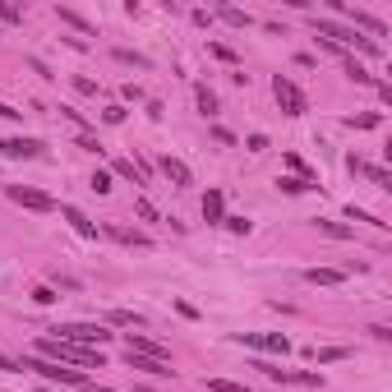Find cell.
<instances>
[{
    "label": "cell",
    "instance_id": "cell-1",
    "mask_svg": "<svg viewBox=\"0 0 392 392\" xmlns=\"http://www.w3.org/2000/svg\"><path fill=\"white\" fill-rule=\"evenodd\" d=\"M51 337H56V342H70V347H88V351H102L106 342H111V332H106L102 323H56Z\"/></svg>",
    "mask_w": 392,
    "mask_h": 392
},
{
    "label": "cell",
    "instance_id": "cell-2",
    "mask_svg": "<svg viewBox=\"0 0 392 392\" xmlns=\"http://www.w3.org/2000/svg\"><path fill=\"white\" fill-rule=\"evenodd\" d=\"M37 351H42V360H70V364H83V369H88V364H97V369H102V351H88V347H70V342H56V337H42V342H37Z\"/></svg>",
    "mask_w": 392,
    "mask_h": 392
},
{
    "label": "cell",
    "instance_id": "cell-3",
    "mask_svg": "<svg viewBox=\"0 0 392 392\" xmlns=\"http://www.w3.org/2000/svg\"><path fill=\"white\" fill-rule=\"evenodd\" d=\"M23 369H32V374L51 378V383H70V388H88V374H83V369H61L56 360H42V355H23Z\"/></svg>",
    "mask_w": 392,
    "mask_h": 392
},
{
    "label": "cell",
    "instance_id": "cell-4",
    "mask_svg": "<svg viewBox=\"0 0 392 392\" xmlns=\"http://www.w3.org/2000/svg\"><path fill=\"white\" fill-rule=\"evenodd\" d=\"M272 97L282 102V111H287V116H305V111H309V97H305V92L296 88V83H291L287 74H277V79H272Z\"/></svg>",
    "mask_w": 392,
    "mask_h": 392
},
{
    "label": "cell",
    "instance_id": "cell-5",
    "mask_svg": "<svg viewBox=\"0 0 392 392\" xmlns=\"http://www.w3.org/2000/svg\"><path fill=\"white\" fill-rule=\"evenodd\" d=\"M5 194L14 198V203H23V208H32V212H51L56 208V198L42 194V189H32V185H5Z\"/></svg>",
    "mask_w": 392,
    "mask_h": 392
},
{
    "label": "cell",
    "instance_id": "cell-6",
    "mask_svg": "<svg viewBox=\"0 0 392 392\" xmlns=\"http://www.w3.org/2000/svg\"><path fill=\"white\" fill-rule=\"evenodd\" d=\"M245 347H258V351H272V355H287L291 342L282 337V332H240Z\"/></svg>",
    "mask_w": 392,
    "mask_h": 392
},
{
    "label": "cell",
    "instance_id": "cell-7",
    "mask_svg": "<svg viewBox=\"0 0 392 392\" xmlns=\"http://www.w3.org/2000/svg\"><path fill=\"white\" fill-rule=\"evenodd\" d=\"M125 351H130V355H148V360H166V364H171V351H166L162 342L138 337V332H130V347H125Z\"/></svg>",
    "mask_w": 392,
    "mask_h": 392
},
{
    "label": "cell",
    "instance_id": "cell-8",
    "mask_svg": "<svg viewBox=\"0 0 392 392\" xmlns=\"http://www.w3.org/2000/svg\"><path fill=\"white\" fill-rule=\"evenodd\" d=\"M351 171H355V176H369V180H374V185H383V189H392V176H388V171H383V166H374V162H364V157H351Z\"/></svg>",
    "mask_w": 392,
    "mask_h": 392
},
{
    "label": "cell",
    "instance_id": "cell-9",
    "mask_svg": "<svg viewBox=\"0 0 392 392\" xmlns=\"http://www.w3.org/2000/svg\"><path fill=\"white\" fill-rule=\"evenodd\" d=\"M0 152H5V157H42V143H37V138H5Z\"/></svg>",
    "mask_w": 392,
    "mask_h": 392
},
{
    "label": "cell",
    "instance_id": "cell-10",
    "mask_svg": "<svg viewBox=\"0 0 392 392\" xmlns=\"http://www.w3.org/2000/svg\"><path fill=\"white\" fill-rule=\"evenodd\" d=\"M162 176H166L171 185H180V189H185L189 180H194V176H189V166H185L180 157H162Z\"/></svg>",
    "mask_w": 392,
    "mask_h": 392
},
{
    "label": "cell",
    "instance_id": "cell-11",
    "mask_svg": "<svg viewBox=\"0 0 392 392\" xmlns=\"http://www.w3.org/2000/svg\"><path fill=\"white\" fill-rule=\"evenodd\" d=\"M342 277H347L342 268H309V272H305V282H309V287H337Z\"/></svg>",
    "mask_w": 392,
    "mask_h": 392
},
{
    "label": "cell",
    "instance_id": "cell-12",
    "mask_svg": "<svg viewBox=\"0 0 392 392\" xmlns=\"http://www.w3.org/2000/svg\"><path fill=\"white\" fill-rule=\"evenodd\" d=\"M61 217H65V222H70V227L79 231V236H83V240H92V236H97V227H92V222H88V217H83L79 208H61Z\"/></svg>",
    "mask_w": 392,
    "mask_h": 392
},
{
    "label": "cell",
    "instance_id": "cell-13",
    "mask_svg": "<svg viewBox=\"0 0 392 392\" xmlns=\"http://www.w3.org/2000/svg\"><path fill=\"white\" fill-rule=\"evenodd\" d=\"M106 323H116V328H138L143 318H138L134 309H111V314H106Z\"/></svg>",
    "mask_w": 392,
    "mask_h": 392
},
{
    "label": "cell",
    "instance_id": "cell-14",
    "mask_svg": "<svg viewBox=\"0 0 392 392\" xmlns=\"http://www.w3.org/2000/svg\"><path fill=\"white\" fill-rule=\"evenodd\" d=\"M203 217H208V222H222V194H217V189L203 194Z\"/></svg>",
    "mask_w": 392,
    "mask_h": 392
},
{
    "label": "cell",
    "instance_id": "cell-15",
    "mask_svg": "<svg viewBox=\"0 0 392 392\" xmlns=\"http://www.w3.org/2000/svg\"><path fill=\"white\" fill-rule=\"evenodd\" d=\"M342 14H351V19H355V23H360V28H364V32H374V37H383V23H378V19L360 14V10H342Z\"/></svg>",
    "mask_w": 392,
    "mask_h": 392
},
{
    "label": "cell",
    "instance_id": "cell-16",
    "mask_svg": "<svg viewBox=\"0 0 392 392\" xmlns=\"http://www.w3.org/2000/svg\"><path fill=\"white\" fill-rule=\"evenodd\" d=\"M318 231H323V236H337V240H347V236H355V231L351 227H342V222H314Z\"/></svg>",
    "mask_w": 392,
    "mask_h": 392
},
{
    "label": "cell",
    "instance_id": "cell-17",
    "mask_svg": "<svg viewBox=\"0 0 392 392\" xmlns=\"http://www.w3.org/2000/svg\"><path fill=\"white\" fill-rule=\"evenodd\" d=\"M222 19H227V23H236V28H249V14H245V10H236V5H227V10H222Z\"/></svg>",
    "mask_w": 392,
    "mask_h": 392
},
{
    "label": "cell",
    "instance_id": "cell-18",
    "mask_svg": "<svg viewBox=\"0 0 392 392\" xmlns=\"http://www.w3.org/2000/svg\"><path fill=\"white\" fill-rule=\"evenodd\" d=\"M208 392H249V388H245V383H231V378H212Z\"/></svg>",
    "mask_w": 392,
    "mask_h": 392
},
{
    "label": "cell",
    "instance_id": "cell-19",
    "mask_svg": "<svg viewBox=\"0 0 392 392\" xmlns=\"http://www.w3.org/2000/svg\"><path fill=\"white\" fill-rule=\"evenodd\" d=\"M347 74L355 79V83H369V70H364L360 61H351V56H347Z\"/></svg>",
    "mask_w": 392,
    "mask_h": 392
},
{
    "label": "cell",
    "instance_id": "cell-20",
    "mask_svg": "<svg viewBox=\"0 0 392 392\" xmlns=\"http://www.w3.org/2000/svg\"><path fill=\"white\" fill-rule=\"evenodd\" d=\"M198 111H203V116H212V111H217V97H212L208 88H198Z\"/></svg>",
    "mask_w": 392,
    "mask_h": 392
},
{
    "label": "cell",
    "instance_id": "cell-21",
    "mask_svg": "<svg viewBox=\"0 0 392 392\" xmlns=\"http://www.w3.org/2000/svg\"><path fill=\"white\" fill-rule=\"evenodd\" d=\"M277 185H282L287 194H305V189H309V180H296V176H287V180H277Z\"/></svg>",
    "mask_w": 392,
    "mask_h": 392
},
{
    "label": "cell",
    "instance_id": "cell-22",
    "mask_svg": "<svg viewBox=\"0 0 392 392\" xmlns=\"http://www.w3.org/2000/svg\"><path fill=\"white\" fill-rule=\"evenodd\" d=\"M61 19H65V23H74V28H79V32H88V37H92V28H88V23H83V19H79V14H74V10H61Z\"/></svg>",
    "mask_w": 392,
    "mask_h": 392
},
{
    "label": "cell",
    "instance_id": "cell-23",
    "mask_svg": "<svg viewBox=\"0 0 392 392\" xmlns=\"http://www.w3.org/2000/svg\"><path fill=\"white\" fill-rule=\"evenodd\" d=\"M92 189H97V194H111V176L97 171V176H92Z\"/></svg>",
    "mask_w": 392,
    "mask_h": 392
},
{
    "label": "cell",
    "instance_id": "cell-24",
    "mask_svg": "<svg viewBox=\"0 0 392 392\" xmlns=\"http://www.w3.org/2000/svg\"><path fill=\"white\" fill-rule=\"evenodd\" d=\"M32 300H37V305H56V291H51V287H37V291H32Z\"/></svg>",
    "mask_w": 392,
    "mask_h": 392
},
{
    "label": "cell",
    "instance_id": "cell-25",
    "mask_svg": "<svg viewBox=\"0 0 392 392\" xmlns=\"http://www.w3.org/2000/svg\"><path fill=\"white\" fill-rule=\"evenodd\" d=\"M102 116H106V125H121L125 121V106H106Z\"/></svg>",
    "mask_w": 392,
    "mask_h": 392
},
{
    "label": "cell",
    "instance_id": "cell-26",
    "mask_svg": "<svg viewBox=\"0 0 392 392\" xmlns=\"http://www.w3.org/2000/svg\"><path fill=\"white\" fill-rule=\"evenodd\" d=\"M138 217H143V222H157V208H152L148 198H138Z\"/></svg>",
    "mask_w": 392,
    "mask_h": 392
},
{
    "label": "cell",
    "instance_id": "cell-27",
    "mask_svg": "<svg viewBox=\"0 0 392 392\" xmlns=\"http://www.w3.org/2000/svg\"><path fill=\"white\" fill-rule=\"evenodd\" d=\"M342 355H347V347H328V351H318V360L328 364V360H342Z\"/></svg>",
    "mask_w": 392,
    "mask_h": 392
},
{
    "label": "cell",
    "instance_id": "cell-28",
    "mask_svg": "<svg viewBox=\"0 0 392 392\" xmlns=\"http://www.w3.org/2000/svg\"><path fill=\"white\" fill-rule=\"evenodd\" d=\"M0 19H10V23H19L23 14H19V5H0Z\"/></svg>",
    "mask_w": 392,
    "mask_h": 392
},
{
    "label": "cell",
    "instance_id": "cell-29",
    "mask_svg": "<svg viewBox=\"0 0 392 392\" xmlns=\"http://www.w3.org/2000/svg\"><path fill=\"white\" fill-rule=\"evenodd\" d=\"M0 116H5V121H14V116H23V111H14L10 102H0Z\"/></svg>",
    "mask_w": 392,
    "mask_h": 392
},
{
    "label": "cell",
    "instance_id": "cell-30",
    "mask_svg": "<svg viewBox=\"0 0 392 392\" xmlns=\"http://www.w3.org/2000/svg\"><path fill=\"white\" fill-rule=\"evenodd\" d=\"M0 369H5V374H10V369H14V360H10V355H5V351H0Z\"/></svg>",
    "mask_w": 392,
    "mask_h": 392
},
{
    "label": "cell",
    "instance_id": "cell-31",
    "mask_svg": "<svg viewBox=\"0 0 392 392\" xmlns=\"http://www.w3.org/2000/svg\"><path fill=\"white\" fill-rule=\"evenodd\" d=\"M83 392H116V388H102V383H92V378H88V388H83Z\"/></svg>",
    "mask_w": 392,
    "mask_h": 392
},
{
    "label": "cell",
    "instance_id": "cell-32",
    "mask_svg": "<svg viewBox=\"0 0 392 392\" xmlns=\"http://www.w3.org/2000/svg\"><path fill=\"white\" fill-rule=\"evenodd\" d=\"M42 392H51V388H42Z\"/></svg>",
    "mask_w": 392,
    "mask_h": 392
}]
</instances>
